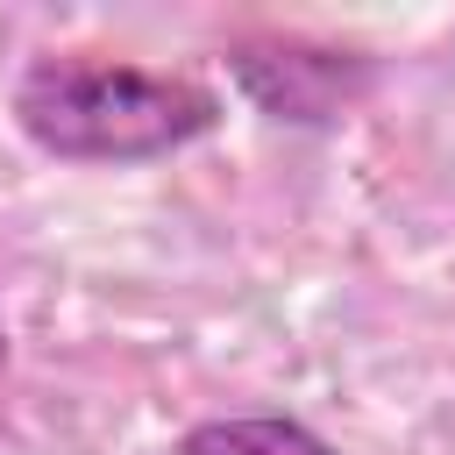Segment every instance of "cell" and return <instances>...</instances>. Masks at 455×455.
Here are the masks:
<instances>
[{"label": "cell", "instance_id": "cell-1", "mask_svg": "<svg viewBox=\"0 0 455 455\" xmlns=\"http://www.w3.org/2000/svg\"><path fill=\"white\" fill-rule=\"evenodd\" d=\"M14 128L57 164H156L220 128V92L92 50H50L14 78Z\"/></svg>", "mask_w": 455, "mask_h": 455}, {"label": "cell", "instance_id": "cell-3", "mask_svg": "<svg viewBox=\"0 0 455 455\" xmlns=\"http://www.w3.org/2000/svg\"><path fill=\"white\" fill-rule=\"evenodd\" d=\"M178 455H334V441L291 412H228V419L185 427Z\"/></svg>", "mask_w": 455, "mask_h": 455}, {"label": "cell", "instance_id": "cell-4", "mask_svg": "<svg viewBox=\"0 0 455 455\" xmlns=\"http://www.w3.org/2000/svg\"><path fill=\"white\" fill-rule=\"evenodd\" d=\"M7 355H14V341H7V327H0V370H7Z\"/></svg>", "mask_w": 455, "mask_h": 455}, {"label": "cell", "instance_id": "cell-2", "mask_svg": "<svg viewBox=\"0 0 455 455\" xmlns=\"http://www.w3.org/2000/svg\"><path fill=\"white\" fill-rule=\"evenodd\" d=\"M235 92L284 128H334L348 121L370 92H377V57L348 50V43H320V36H291V28H249L220 50Z\"/></svg>", "mask_w": 455, "mask_h": 455}]
</instances>
